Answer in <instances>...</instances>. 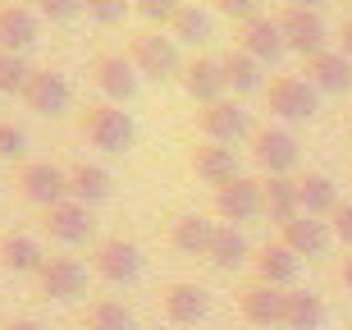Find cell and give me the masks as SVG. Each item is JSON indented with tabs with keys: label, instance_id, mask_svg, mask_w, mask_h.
Segmentation results:
<instances>
[{
	"label": "cell",
	"instance_id": "cell-1",
	"mask_svg": "<svg viewBox=\"0 0 352 330\" xmlns=\"http://www.w3.org/2000/svg\"><path fill=\"white\" fill-rule=\"evenodd\" d=\"M82 133H87V143L105 156H124L133 143H138V124H133L129 110H119L115 101H96V106L82 110Z\"/></svg>",
	"mask_w": 352,
	"mask_h": 330
},
{
	"label": "cell",
	"instance_id": "cell-2",
	"mask_svg": "<svg viewBox=\"0 0 352 330\" xmlns=\"http://www.w3.org/2000/svg\"><path fill=\"white\" fill-rule=\"evenodd\" d=\"M129 60L138 65V74H146V79H156V83L183 79L179 46H174V37H160V32H138L129 41Z\"/></svg>",
	"mask_w": 352,
	"mask_h": 330
},
{
	"label": "cell",
	"instance_id": "cell-3",
	"mask_svg": "<svg viewBox=\"0 0 352 330\" xmlns=\"http://www.w3.org/2000/svg\"><path fill=\"white\" fill-rule=\"evenodd\" d=\"M19 193H23V202H32V207H41V212H51V207H60V202L74 198V193H69V170H60V165H51V161H23V170H19Z\"/></svg>",
	"mask_w": 352,
	"mask_h": 330
},
{
	"label": "cell",
	"instance_id": "cell-4",
	"mask_svg": "<svg viewBox=\"0 0 352 330\" xmlns=\"http://www.w3.org/2000/svg\"><path fill=\"white\" fill-rule=\"evenodd\" d=\"M91 271H96L105 285H138L142 271H146V257L129 238H105V243H96V252H91Z\"/></svg>",
	"mask_w": 352,
	"mask_h": 330
},
{
	"label": "cell",
	"instance_id": "cell-5",
	"mask_svg": "<svg viewBox=\"0 0 352 330\" xmlns=\"http://www.w3.org/2000/svg\"><path fill=\"white\" fill-rule=\"evenodd\" d=\"M270 110L288 124H302V119H316L320 110V92H316L311 79H298V74H279L270 83Z\"/></svg>",
	"mask_w": 352,
	"mask_h": 330
},
{
	"label": "cell",
	"instance_id": "cell-6",
	"mask_svg": "<svg viewBox=\"0 0 352 330\" xmlns=\"http://www.w3.org/2000/svg\"><path fill=\"white\" fill-rule=\"evenodd\" d=\"M215 216L229 225H243L256 220V216H265V193H261V179H229V184L215 188Z\"/></svg>",
	"mask_w": 352,
	"mask_h": 330
},
{
	"label": "cell",
	"instance_id": "cell-7",
	"mask_svg": "<svg viewBox=\"0 0 352 330\" xmlns=\"http://www.w3.org/2000/svg\"><path fill=\"white\" fill-rule=\"evenodd\" d=\"M279 28H284V37H288V51L307 55V60L329 51V28H325V19H320V10L288 5V10L279 14Z\"/></svg>",
	"mask_w": 352,
	"mask_h": 330
},
{
	"label": "cell",
	"instance_id": "cell-8",
	"mask_svg": "<svg viewBox=\"0 0 352 330\" xmlns=\"http://www.w3.org/2000/svg\"><path fill=\"white\" fill-rule=\"evenodd\" d=\"M91 276H96V271H87L78 257H46V266H41L37 280H41V293H46V298H55V303H74V298L87 293Z\"/></svg>",
	"mask_w": 352,
	"mask_h": 330
},
{
	"label": "cell",
	"instance_id": "cell-9",
	"mask_svg": "<svg viewBox=\"0 0 352 330\" xmlns=\"http://www.w3.org/2000/svg\"><path fill=\"white\" fill-rule=\"evenodd\" d=\"M298 156H302L298 138H293L288 129H279V124L252 133V161H256L265 174H288L293 165H298Z\"/></svg>",
	"mask_w": 352,
	"mask_h": 330
},
{
	"label": "cell",
	"instance_id": "cell-10",
	"mask_svg": "<svg viewBox=\"0 0 352 330\" xmlns=\"http://www.w3.org/2000/svg\"><path fill=\"white\" fill-rule=\"evenodd\" d=\"M46 234L55 238V243H65V248H78V243H87L91 234H96V220H91V207L78 198L60 202V207H51L46 212Z\"/></svg>",
	"mask_w": 352,
	"mask_h": 330
},
{
	"label": "cell",
	"instance_id": "cell-11",
	"mask_svg": "<svg viewBox=\"0 0 352 330\" xmlns=\"http://www.w3.org/2000/svg\"><path fill=\"white\" fill-rule=\"evenodd\" d=\"M23 101H28V110H37V115L60 119V115H69V106H74V87H69L65 74L37 69L32 83H28V92H23Z\"/></svg>",
	"mask_w": 352,
	"mask_h": 330
},
{
	"label": "cell",
	"instance_id": "cell-12",
	"mask_svg": "<svg viewBox=\"0 0 352 330\" xmlns=\"http://www.w3.org/2000/svg\"><path fill=\"white\" fill-rule=\"evenodd\" d=\"M91 83H96V87H101L115 106H124V101H133V96H138L142 74H138V65H133L129 55H101V60L91 65Z\"/></svg>",
	"mask_w": 352,
	"mask_h": 330
},
{
	"label": "cell",
	"instance_id": "cell-13",
	"mask_svg": "<svg viewBox=\"0 0 352 330\" xmlns=\"http://www.w3.org/2000/svg\"><path fill=\"white\" fill-rule=\"evenodd\" d=\"M183 92L192 96V101H201V106H210V101H224V92H229V74H224V60H210V55H201V60H192V65H183Z\"/></svg>",
	"mask_w": 352,
	"mask_h": 330
},
{
	"label": "cell",
	"instance_id": "cell-14",
	"mask_svg": "<svg viewBox=\"0 0 352 330\" xmlns=\"http://www.w3.org/2000/svg\"><path fill=\"white\" fill-rule=\"evenodd\" d=\"M201 133H206L210 143H229L234 147L238 138H248L252 124H248V110L238 106V101H210V106H201Z\"/></svg>",
	"mask_w": 352,
	"mask_h": 330
},
{
	"label": "cell",
	"instance_id": "cell-15",
	"mask_svg": "<svg viewBox=\"0 0 352 330\" xmlns=\"http://www.w3.org/2000/svg\"><path fill=\"white\" fill-rule=\"evenodd\" d=\"M284 243L298 252V257L316 262V257H325L329 243H334V225L320 220V216H298V220L284 225Z\"/></svg>",
	"mask_w": 352,
	"mask_h": 330
},
{
	"label": "cell",
	"instance_id": "cell-16",
	"mask_svg": "<svg viewBox=\"0 0 352 330\" xmlns=\"http://www.w3.org/2000/svg\"><path fill=\"white\" fill-rule=\"evenodd\" d=\"M252 266H256L261 285L288 289V285L298 280V271H302V257H298L293 248H288L284 238H279V243H261V248H256V257H252Z\"/></svg>",
	"mask_w": 352,
	"mask_h": 330
},
{
	"label": "cell",
	"instance_id": "cell-17",
	"mask_svg": "<svg viewBox=\"0 0 352 330\" xmlns=\"http://www.w3.org/2000/svg\"><path fill=\"white\" fill-rule=\"evenodd\" d=\"M41 37V14L32 5H0V51L23 55Z\"/></svg>",
	"mask_w": 352,
	"mask_h": 330
},
{
	"label": "cell",
	"instance_id": "cell-18",
	"mask_svg": "<svg viewBox=\"0 0 352 330\" xmlns=\"http://www.w3.org/2000/svg\"><path fill=\"white\" fill-rule=\"evenodd\" d=\"M243 317L252 321V326H261V330H270V326H284L288 321V289H274V285H252L248 293H243Z\"/></svg>",
	"mask_w": 352,
	"mask_h": 330
},
{
	"label": "cell",
	"instance_id": "cell-19",
	"mask_svg": "<svg viewBox=\"0 0 352 330\" xmlns=\"http://www.w3.org/2000/svg\"><path fill=\"white\" fill-rule=\"evenodd\" d=\"M243 51L256 55L261 65H274V60H284V55H288V37H284V28H279V19L261 14V19L243 23Z\"/></svg>",
	"mask_w": 352,
	"mask_h": 330
},
{
	"label": "cell",
	"instance_id": "cell-20",
	"mask_svg": "<svg viewBox=\"0 0 352 330\" xmlns=\"http://www.w3.org/2000/svg\"><path fill=\"white\" fill-rule=\"evenodd\" d=\"M165 317H170L174 326H197V321H206L210 317V293L201 289V285L179 280V285L165 289Z\"/></svg>",
	"mask_w": 352,
	"mask_h": 330
},
{
	"label": "cell",
	"instance_id": "cell-21",
	"mask_svg": "<svg viewBox=\"0 0 352 330\" xmlns=\"http://www.w3.org/2000/svg\"><path fill=\"white\" fill-rule=\"evenodd\" d=\"M252 257H256V252H252L248 234H243L238 225H215V238H210V252H206V262L215 266V271H243Z\"/></svg>",
	"mask_w": 352,
	"mask_h": 330
},
{
	"label": "cell",
	"instance_id": "cell-22",
	"mask_svg": "<svg viewBox=\"0 0 352 330\" xmlns=\"http://www.w3.org/2000/svg\"><path fill=\"white\" fill-rule=\"evenodd\" d=\"M192 170L206 179V184H229V179H238V152L229 143H201V147H192Z\"/></svg>",
	"mask_w": 352,
	"mask_h": 330
},
{
	"label": "cell",
	"instance_id": "cell-23",
	"mask_svg": "<svg viewBox=\"0 0 352 330\" xmlns=\"http://www.w3.org/2000/svg\"><path fill=\"white\" fill-rule=\"evenodd\" d=\"M298 202H302V216H320V220H325V216H334L343 207L334 179H329V174H320V170L298 174Z\"/></svg>",
	"mask_w": 352,
	"mask_h": 330
},
{
	"label": "cell",
	"instance_id": "cell-24",
	"mask_svg": "<svg viewBox=\"0 0 352 330\" xmlns=\"http://www.w3.org/2000/svg\"><path fill=\"white\" fill-rule=\"evenodd\" d=\"M0 266L14 276H41L46 266V248L32 234H5L0 238Z\"/></svg>",
	"mask_w": 352,
	"mask_h": 330
},
{
	"label": "cell",
	"instance_id": "cell-25",
	"mask_svg": "<svg viewBox=\"0 0 352 330\" xmlns=\"http://www.w3.org/2000/svg\"><path fill=\"white\" fill-rule=\"evenodd\" d=\"M261 193H265V216H270L274 225H288V220H298V216H302L298 179H293V174H265Z\"/></svg>",
	"mask_w": 352,
	"mask_h": 330
},
{
	"label": "cell",
	"instance_id": "cell-26",
	"mask_svg": "<svg viewBox=\"0 0 352 330\" xmlns=\"http://www.w3.org/2000/svg\"><path fill=\"white\" fill-rule=\"evenodd\" d=\"M307 79L316 83V92H348L352 87V60L343 51H320L307 60Z\"/></svg>",
	"mask_w": 352,
	"mask_h": 330
},
{
	"label": "cell",
	"instance_id": "cell-27",
	"mask_svg": "<svg viewBox=\"0 0 352 330\" xmlns=\"http://www.w3.org/2000/svg\"><path fill=\"white\" fill-rule=\"evenodd\" d=\"M210 238H215V220H206V216H179V220L170 225V243L179 252H188V257H206L210 252Z\"/></svg>",
	"mask_w": 352,
	"mask_h": 330
},
{
	"label": "cell",
	"instance_id": "cell-28",
	"mask_svg": "<svg viewBox=\"0 0 352 330\" xmlns=\"http://www.w3.org/2000/svg\"><path fill=\"white\" fill-rule=\"evenodd\" d=\"M69 193L78 202H87V207H101V202L115 193V179H110L105 165H87V161H82V165L69 170Z\"/></svg>",
	"mask_w": 352,
	"mask_h": 330
},
{
	"label": "cell",
	"instance_id": "cell-29",
	"mask_svg": "<svg viewBox=\"0 0 352 330\" xmlns=\"http://www.w3.org/2000/svg\"><path fill=\"white\" fill-rule=\"evenodd\" d=\"M224 74H229V92H238V96L261 92V83H265V65L256 55H248L243 46L224 55Z\"/></svg>",
	"mask_w": 352,
	"mask_h": 330
},
{
	"label": "cell",
	"instance_id": "cell-30",
	"mask_svg": "<svg viewBox=\"0 0 352 330\" xmlns=\"http://www.w3.org/2000/svg\"><path fill=\"white\" fill-rule=\"evenodd\" d=\"M325 317H329V307L320 293L311 289H288V330H325Z\"/></svg>",
	"mask_w": 352,
	"mask_h": 330
},
{
	"label": "cell",
	"instance_id": "cell-31",
	"mask_svg": "<svg viewBox=\"0 0 352 330\" xmlns=\"http://www.w3.org/2000/svg\"><path fill=\"white\" fill-rule=\"evenodd\" d=\"M170 28H174V37H183V41H192V46H201V41L215 37V14L201 10V5H183L179 19H174Z\"/></svg>",
	"mask_w": 352,
	"mask_h": 330
},
{
	"label": "cell",
	"instance_id": "cell-32",
	"mask_svg": "<svg viewBox=\"0 0 352 330\" xmlns=\"http://www.w3.org/2000/svg\"><path fill=\"white\" fill-rule=\"evenodd\" d=\"M87 330H138V317L119 298H101L87 307Z\"/></svg>",
	"mask_w": 352,
	"mask_h": 330
},
{
	"label": "cell",
	"instance_id": "cell-33",
	"mask_svg": "<svg viewBox=\"0 0 352 330\" xmlns=\"http://www.w3.org/2000/svg\"><path fill=\"white\" fill-rule=\"evenodd\" d=\"M32 74H37V69L28 65V55H19V51H0V92L23 96V92H28V83H32Z\"/></svg>",
	"mask_w": 352,
	"mask_h": 330
},
{
	"label": "cell",
	"instance_id": "cell-34",
	"mask_svg": "<svg viewBox=\"0 0 352 330\" xmlns=\"http://www.w3.org/2000/svg\"><path fill=\"white\" fill-rule=\"evenodd\" d=\"M133 0H82V10H87L91 23H101V28H115L124 23V14H129Z\"/></svg>",
	"mask_w": 352,
	"mask_h": 330
},
{
	"label": "cell",
	"instance_id": "cell-35",
	"mask_svg": "<svg viewBox=\"0 0 352 330\" xmlns=\"http://www.w3.org/2000/svg\"><path fill=\"white\" fill-rule=\"evenodd\" d=\"M28 156V129L0 119V161H23Z\"/></svg>",
	"mask_w": 352,
	"mask_h": 330
},
{
	"label": "cell",
	"instance_id": "cell-36",
	"mask_svg": "<svg viewBox=\"0 0 352 330\" xmlns=\"http://www.w3.org/2000/svg\"><path fill=\"white\" fill-rule=\"evenodd\" d=\"M133 10L142 14L146 23H174L183 10V0H133Z\"/></svg>",
	"mask_w": 352,
	"mask_h": 330
},
{
	"label": "cell",
	"instance_id": "cell-37",
	"mask_svg": "<svg viewBox=\"0 0 352 330\" xmlns=\"http://www.w3.org/2000/svg\"><path fill=\"white\" fill-rule=\"evenodd\" d=\"M32 10L41 14V19H51V23H69V19H78L82 10V0H32Z\"/></svg>",
	"mask_w": 352,
	"mask_h": 330
},
{
	"label": "cell",
	"instance_id": "cell-38",
	"mask_svg": "<svg viewBox=\"0 0 352 330\" xmlns=\"http://www.w3.org/2000/svg\"><path fill=\"white\" fill-rule=\"evenodd\" d=\"M215 10L238 23H252V19H261V0H215Z\"/></svg>",
	"mask_w": 352,
	"mask_h": 330
},
{
	"label": "cell",
	"instance_id": "cell-39",
	"mask_svg": "<svg viewBox=\"0 0 352 330\" xmlns=\"http://www.w3.org/2000/svg\"><path fill=\"white\" fill-rule=\"evenodd\" d=\"M329 225H334V238H339L343 248H352V202H343L339 212L329 216Z\"/></svg>",
	"mask_w": 352,
	"mask_h": 330
},
{
	"label": "cell",
	"instance_id": "cell-40",
	"mask_svg": "<svg viewBox=\"0 0 352 330\" xmlns=\"http://www.w3.org/2000/svg\"><path fill=\"white\" fill-rule=\"evenodd\" d=\"M339 41H343V55H348V60H352V19H348V23L339 28Z\"/></svg>",
	"mask_w": 352,
	"mask_h": 330
},
{
	"label": "cell",
	"instance_id": "cell-41",
	"mask_svg": "<svg viewBox=\"0 0 352 330\" xmlns=\"http://www.w3.org/2000/svg\"><path fill=\"white\" fill-rule=\"evenodd\" d=\"M5 330H46V326H41V321H32V317H23V321H10Z\"/></svg>",
	"mask_w": 352,
	"mask_h": 330
},
{
	"label": "cell",
	"instance_id": "cell-42",
	"mask_svg": "<svg viewBox=\"0 0 352 330\" xmlns=\"http://www.w3.org/2000/svg\"><path fill=\"white\" fill-rule=\"evenodd\" d=\"M288 5H302V10H325L329 0H288Z\"/></svg>",
	"mask_w": 352,
	"mask_h": 330
},
{
	"label": "cell",
	"instance_id": "cell-43",
	"mask_svg": "<svg viewBox=\"0 0 352 330\" xmlns=\"http://www.w3.org/2000/svg\"><path fill=\"white\" fill-rule=\"evenodd\" d=\"M343 285L352 289V257H348V266H343Z\"/></svg>",
	"mask_w": 352,
	"mask_h": 330
}]
</instances>
